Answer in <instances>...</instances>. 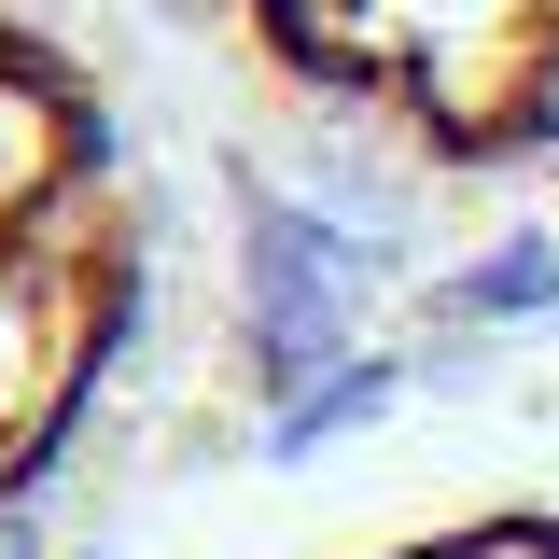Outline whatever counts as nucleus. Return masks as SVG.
Wrapping results in <instances>:
<instances>
[{
    "label": "nucleus",
    "mask_w": 559,
    "mask_h": 559,
    "mask_svg": "<svg viewBox=\"0 0 559 559\" xmlns=\"http://www.w3.org/2000/svg\"><path fill=\"white\" fill-rule=\"evenodd\" d=\"M168 322V168L70 0H0V559Z\"/></svg>",
    "instance_id": "obj_1"
},
{
    "label": "nucleus",
    "mask_w": 559,
    "mask_h": 559,
    "mask_svg": "<svg viewBox=\"0 0 559 559\" xmlns=\"http://www.w3.org/2000/svg\"><path fill=\"white\" fill-rule=\"evenodd\" d=\"M308 168L378 197H518L559 168V0H140Z\"/></svg>",
    "instance_id": "obj_2"
},
{
    "label": "nucleus",
    "mask_w": 559,
    "mask_h": 559,
    "mask_svg": "<svg viewBox=\"0 0 559 559\" xmlns=\"http://www.w3.org/2000/svg\"><path fill=\"white\" fill-rule=\"evenodd\" d=\"M127 559H559V336L476 349L252 476L140 518Z\"/></svg>",
    "instance_id": "obj_3"
}]
</instances>
